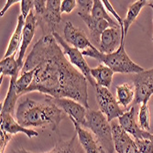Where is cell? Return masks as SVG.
<instances>
[{"mask_svg": "<svg viewBox=\"0 0 153 153\" xmlns=\"http://www.w3.org/2000/svg\"><path fill=\"white\" fill-rule=\"evenodd\" d=\"M65 56L52 34L41 37L26 58L21 71L35 70L25 94L38 91L53 98H71L89 109L88 81Z\"/></svg>", "mask_w": 153, "mask_h": 153, "instance_id": "6da1fadb", "label": "cell"}, {"mask_svg": "<svg viewBox=\"0 0 153 153\" xmlns=\"http://www.w3.org/2000/svg\"><path fill=\"white\" fill-rule=\"evenodd\" d=\"M67 114L53 102L48 95L42 102L32 100L29 97L23 99L18 105L16 119L20 126L34 128H50L56 130Z\"/></svg>", "mask_w": 153, "mask_h": 153, "instance_id": "7a4b0ae2", "label": "cell"}, {"mask_svg": "<svg viewBox=\"0 0 153 153\" xmlns=\"http://www.w3.org/2000/svg\"><path fill=\"white\" fill-rule=\"evenodd\" d=\"M83 56L94 58L98 61L100 63L108 66L112 69L114 73L120 74H140L144 71V68L134 62L125 51L124 42H121L120 47L113 53L105 54L96 49L94 46L93 48L82 51Z\"/></svg>", "mask_w": 153, "mask_h": 153, "instance_id": "3957f363", "label": "cell"}, {"mask_svg": "<svg viewBox=\"0 0 153 153\" xmlns=\"http://www.w3.org/2000/svg\"><path fill=\"white\" fill-rule=\"evenodd\" d=\"M82 127L89 128L93 132L96 140L106 153L115 152L112 127L106 117L101 111L88 109L85 117V122Z\"/></svg>", "mask_w": 153, "mask_h": 153, "instance_id": "277c9868", "label": "cell"}, {"mask_svg": "<svg viewBox=\"0 0 153 153\" xmlns=\"http://www.w3.org/2000/svg\"><path fill=\"white\" fill-rule=\"evenodd\" d=\"M95 96L100 111L106 117L109 122H112L115 118H119L125 113V111L119 106L116 97L108 88L96 85Z\"/></svg>", "mask_w": 153, "mask_h": 153, "instance_id": "5b68a950", "label": "cell"}, {"mask_svg": "<svg viewBox=\"0 0 153 153\" xmlns=\"http://www.w3.org/2000/svg\"><path fill=\"white\" fill-rule=\"evenodd\" d=\"M53 37L55 38V39L57 40V42L59 43V45L62 48V51L64 52L65 55L69 57V60H70V62L76 68H78V70L85 75V77L87 79V81L90 82V85L95 88L96 86V82L93 79L92 74H91V68L89 67L88 63L86 62V61L83 58V55L82 53V51L76 48H74L72 46H70V44H68L65 39H62L61 37V35H59L57 32H55L52 34Z\"/></svg>", "mask_w": 153, "mask_h": 153, "instance_id": "8992f818", "label": "cell"}, {"mask_svg": "<svg viewBox=\"0 0 153 153\" xmlns=\"http://www.w3.org/2000/svg\"><path fill=\"white\" fill-rule=\"evenodd\" d=\"M62 1L60 0H48L44 14L37 18L38 25L41 27L43 31H48L49 34L57 32V29L62 21L61 12Z\"/></svg>", "mask_w": 153, "mask_h": 153, "instance_id": "52a82bcc", "label": "cell"}, {"mask_svg": "<svg viewBox=\"0 0 153 153\" xmlns=\"http://www.w3.org/2000/svg\"><path fill=\"white\" fill-rule=\"evenodd\" d=\"M135 105L148 103L153 94V68L137 74L134 77Z\"/></svg>", "mask_w": 153, "mask_h": 153, "instance_id": "ba28073f", "label": "cell"}, {"mask_svg": "<svg viewBox=\"0 0 153 153\" xmlns=\"http://www.w3.org/2000/svg\"><path fill=\"white\" fill-rule=\"evenodd\" d=\"M111 127L115 150L117 153H140L135 140L121 128L119 124L112 121Z\"/></svg>", "mask_w": 153, "mask_h": 153, "instance_id": "9c48e42d", "label": "cell"}, {"mask_svg": "<svg viewBox=\"0 0 153 153\" xmlns=\"http://www.w3.org/2000/svg\"><path fill=\"white\" fill-rule=\"evenodd\" d=\"M63 35L64 39L68 44H71L74 48H76L81 51L94 47L85 31L74 27L71 21L65 22Z\"/></svg>", "mask_w": 153, "mask_h": 153, "instance_id": "30bf717a", "label": "cell"}, {"mask_svg": "<svg viewBox=\"0 0 153 153\" xmlns=\"http://www.w3.org/2000/svg\"><path fill=\"white\" fill-rule=\"evenodd\" d=\"M53 102L62 108L69 117L74 119L80 126H83L87 113L85 106L71 98H53Z\"/></svg>", "mask_w": 153, "mask_h": 153, "instance_id": "8fae6325", "label": "cell"}, {"mask_svg": "<svg viewBox=\"0 0 153 153\" xmlns=\"http://www.w3.org/2000/svg\"><path fill=\"white\" fill-rule=\"evenodd\" d=\"M78 15L82 19V21L86 24L88 30L90 31L91 42L97 49L99 46L100 38H101L102 33L105 30H107L108 27H110L111 25L104 19H94L91 14L78 12Z\"/></svg>", "mask_w": 153, "mask_h": 153, "instance_id": "7c38bea8", "label": "cell"}, {"mask_svg": "<svg viewBox=\"0 0 153 153\" xmlns=\"http://www.w3.org/2000/svg\"><path fill=\"white\" fill-rule=\"evenodd\" d=\"M38 26V20L37 18L35 16V13L32 10L30 12V14L27 18L26 19L25 21V26H24V30H23V35H22V42H21V46L19 49V56H18V62L19 64V66L23 69L24 66V55L27 51V47L30 46V44L31 43V41L34 38L35 32H36V27Z\"/></svg>", "mask_w": 153, "mask_h": 153, "instance_id": "4fadbf2b", "label": "cell"}, {"mask_svg": "<svg viewBox=\"0 0 153 153\" xmlns=\"http://www.w3.org/2000/svg\"><path fill=\"white\" fill-rule=\"evenodd\" d=\"M121 36V27H108L102 33L99 46L97 49L105 54L115 52L120 47Z\"/></svg>", "mask_w": 153, "mask_h": 153, "instance_id": "5bb4252c", "label": "cell"}, {"mask_svg": "<svg viewBox=\"0 0 153 153\" xmlns=\"http://www.w3.org/2000/svg\"><path fill=\"white\" fill-rule=\"evenodd\" d=\"M70 120L73 122L75 133L77 134V137L80 145L83 149L85 153H101L100 151V145H98V141L96 140V138L93 136L91 132L88 130L82 128L80 125L73 118L69 117Z\"/></svg>", "mask_w": 153, "mask_h": 153, "instance_id": "9a60e30c", "label": "cell"}, {"mask_svg": "<svg viewBox=\"0 0 153 153\" xmlns=\"http://www.w3.org/2000/svg\"><path fill=\"white\" fill-rule=\"evenodd\" d=\"M77 134L75 133L70 140H59L51 150L43 152V153H80L79 151V144L77 141ZM11 153H34L29 150L25 149L24 148L20 147L15 149L11 151Z\"/></svg>", "mask_w": 153, "mask_h": 153, "instance_id": "2e32d148", "label": "cell"}, {"mask_svg": "<svg viewBox=\"0 0 153 153\" xmlns=\"http://www.w3.org/2000/svg\"><path fill=\"white\" fill-rule=\"evenodd\" d=\"M0 117H1V130H4L12 136L15 134H18L19 132L24 133L27 137H30V138L39 136V133L37 131L20 126L19 122L14 119L13 116L10 114L1 113Z\"/></svg>", "mask_w": 153, "mask_h": 153, "instance_id": "e0dca14e", "label": "cell"}, {"mask_svg": "<svg viewBox=\"0 0 153 153\" xmlns=\"http://www.w3.org/2000/svg\"><path fill=\"white\" fill-rule=\"evenodd\" d=\"M118 120L119 125L125 131L131 134L135 138H142L141 133L143 130L140 128L136 121L135 106H131L128 110L125 111V113L118 118Z\"/></svg>", "mask_w": 153, "mask_h": 153, "instance_id": "ac0fdd59", "label": "cell"}, {"mask_svg": "<svg viewBox=\"0 0 153 153\" xmlns=\"http://www.w3.org/2000/svg\"><path fill=\"white\" fill-rule=\"evenodd\" d=\"M25 21H26V19L20 14L18 18L17 27L15 29V31L13 32V34L11 36V39H10L9 43L7 45L6 53L4 55V58H7L9 56H12V55H14V54H17L18 50L20 49L21 42H22V35H23Z\"/></svg>", "mask_w": 153, "mask_h": 153, "instance_id": "d6986e66", "label": "cell"}, {"mask_svg": "<svg viewBox=\"0 0 153 153\" xmlns=\"http://www.w3.org/2000/svg\"><path fill=\"white\" fill-rule=\"evenodd\" d=\"M91 74L97 85L108 88L112 83L114 72L108 66L100 63L97 67L91 68Z\"/></svg>", "mask_w": 153, "mask_h": 153, "instance_id": "ffe728a7", "label": "cell"}, {"mask_svg": "<svg viewBox=\"0 0 153 153\" xmlns=\"http://www.w3.org/2000/svg\"><path fill=\"white\" fill-rule=\"evenodd\" d=\"M18 79H19V76H13L10 78L8 91L1 106V113L12 115L14 111H15L18 97L19 96L17 91V86H16V82Z\"/></svg>", "mask_w": 153, "mask_h": 153, "instance_id": "44dd1931", "label": "cell"}, {"mask_svg": "<svg viewBox=\"0 0 153 153\" xmlns=\"http://www.w3.org/2000/svg\"><path fill=\"white\" fill-rule=\"evenodd\" d=\"M15 56L16 54H14L12 56L1 60V62H0V71H1V79H0V81H1V82L4 76H19V72L22 71V68L19 66L18 61L15 59Z\"/></svg>", "mask_w": 153, "mask_h": 153, "instance_id": "7402d4cb", "label": "cell"}, {"mask_svg": "<svg viewBox=\"0 0 153 153\" xmlns=\"http://www.w3.org/2000/svg\"><path fill=\"white\" fill-rule=\"evenodd\" d=\"M147 5L146 0H137V1L134 2L130 7H128L127 16L123 19V25H124V33L127 36L128 31L129 30L130 26L134 23V21L137 19L138 14L140 13L141 9Z\"/></svg>", "mask_w": 153, "mask_h": 153, "instance_id": "603a6c76", "label": "cell"}, {"mask_svg": "<svg viewBox=\"0 0 153 153\" xmlns=\"http://www.w3.org/2000/svg\"><path fill=\"white\" fill-rule=\"evenodd\" d=\"M117 91V100L119 105L127 108L128 105L135 98V91L133 87L128 82H124L116 87Z\"/></svg>", "mask_w": 153, "mask_h": 153, "instance_id": "cb8c5ba5", "label": "cell"}, {"mask_svg": "<svg viewBox=\"0 0 153 153\" xmlns=\"http://www.w3.org/2000/svg\"><path fill=\"white\" fill-rule=\"evenodd\" d=\"M91 15L94 19H104L107 21L111 27H121L120 25L112 19L109 14L106 12V9L104 6V3L101 0H94V7L91 12Z\"/></svg>", "mask_w": 153, "mask_h": 153, "instance_id": "d4e9b609", "label": "cell"}, {"mask_svg": "<svg viewBox=\"0 0 153 153\" xmlns=\"http://www.w3.org/2000/svg\"><path fill=\"white\" fill-rule=\"evenodd\" d=\"M34 74H35L34 69L30 71L21 73L20 76L19 77V79L17 80V82H16L17 91H18L19 95L24 94L25 92L27 91V89L30 86L31 82L33 81V78H34Z\"/></svg>", "mask_w": 153, "mask_h": 153, "instance_id": "484cf974", "label": "cell"}, {"mask_svg": "<svg viewBox=\"0 0 153 153\" xmlns=\"http://www.w3.org/2000/svg\"><path fill=\"white\" fill-rule=\"evenodd\" d=\"M138 126L144 131H149V109L148 103H142L138 110Z\"/></svg>", "mask_w": 153, "mask_h": 153, "instance_id": "4316f807", "label": "cell"}, {"mask_svg": "<svg viewBox=\"0 0 153 153\" xmlns=\"http://www.w3.org/2000/svg\"><path fill=\"white\" fill-rule=\"evenodd\" d=\"M140 153H153V143L146 138H135Z\"/></svg>", "mask_w": 153, "mask_h": 153, "instance_id": "83f0119b", "label": "cell"}, {"mask_svg": "<svg viewBox=\"0 0 153 153\" xmlns=\"http://www.w3.org/2000/svg\"><path fill=\"white\" fill-rule=\"evenodd\" d=\"M34 8V1L33 0H22L20 2V11L21 15L26 19L27 16L30 15V12Z\"/></svg>", "mask_w": 153, "mask_h": 153, "instance_id": "f1b7e54d", "label": "cell"}, {"mask_svg": "<svg viewBox=\"0 0 153 153\" xmlns=\"http://www.w3.org/2000/svg\"><path fill=\"white\" fill-rule=\"evenodd\" d=\"M76 2L80 8L79 12L85 13V14H91L93 7H94L93 0H77Z\"/></svg>", "mask_w": 153, "mask_h": 153, "instance_id": "f546056e", "label": "cell"}, {"mask_svg": "<svg viewBox=\"0 0 153 153\" xmlns=\"http://www.w3.org/2000/svg\"><path fill=\"white\" fill-rule=\"evenodd\" d=\"M47 7V1L44 0H34V8L33 11L37 18L41 17L44 14Z\"/></svg>", "mask_w": 153, "mask_h": 153, "instance_id": "4dcf8cb0", "label": "cell"}, {"mask_svg": "<svg viewBox=\"0 0 153 153\" xmlns=\"http://www.w3.org/2000/svg\"><path fill=\"white\" fill-rule=\"evenodd\" d=\"M76 6H77V2L74 1V0H63V1H62V5H61V12L62 14V13L69 14L75 8Z\"/></svg>", "mask_w": 153, "mask_h": 153, "instance_id": "1f68e13d", "label": "cell"}, {"mask_svg": "<svg viewBox=\"0 0 153 153\" xmlns=\"http://www.w3.org/2000/svg\"><path fill=\"white\" fill-rule=\"evenodd\" d=\"M103 3H104V6H105V9H106L108 12H110L111 14H112V16H113V17H115V18H116V19L117 20V22H118V24L120 25V27H124V25H123V19L120 18V16H119L118 14L117 13V11L114 9V7H112V5L110 4V2L108 1V0H104Z\"/></svg>", "mask_w": 153, "mask_h": 153, "instance_id": "d6a6232c", "label": "cell"}, {"mask_svg": "<svg viewBox=\"0 0 153 153\" xmlns=\"http://www.w3.org/2000/svg\"><path fill=\"white\" fill-rule=\"evenodd\" d=\"M12 135L7 133L4 130H1V144H0V153H5L7 145L11 140Z\"/></svg>", "mask_w": 153, "mask_h": 153, "instance_id": "836d02e7", "label": "cell"}, {"mask_svg": "<svg viewBox=\"0 0 153 153\" xmlns=\"http://www.w3.org/2000/svg\"><path fill=\"white\" fill-rule=\"evenodd\" d=\"M21 1H19V0H7V1H6V5L4 6V7L2 8L1 12H0V16L3 17L5 15V13L13 6V5H16L18 3H20Z\"/></svg>", "mask_w": 153, "mask_h": 153, "instance_id": "e575fe53", "label": "cell"}, {"mask_svg": "<svg viewBox=\"0 0 153 153\" xmlns=\"http://www.w3.org/2000/svg\"><path fill=\"white\" fill-rule=\"evenodd\" d=\"M100 151H101V153H106V152H105V151L104 150V149H103V148H102L101 146H100Z\"/></svg>", "mask_w": 153, "mask_h": 153, "instance_id": "d590c367", "label": "cell"}, {"mask_svg": "<svg viewBox=\"0 0 153 153\" xmlns=\"http://www.w3.org/2000/svg\"><path fill=\"white\" fill-rule=\"evenodd\" d=\"M149 7H151V8H152V10H153V4H152V3L149 4ZM152 39H153V35H152Z\"/></svg>", "mask_w": 153, "mask_h": 153, "instance_id": "8d00e7d4", "label": "cell"}]
</instances>
